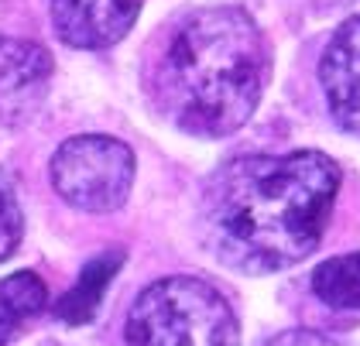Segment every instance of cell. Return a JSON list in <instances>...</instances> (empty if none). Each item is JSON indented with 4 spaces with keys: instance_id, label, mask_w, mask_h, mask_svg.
<instances>
[{
    "instance_id": "obj_2",
    "label": "cell",
    "mask_w": 360,
    "mask_h": 346,
    "mask_svg": "<svg viewBox=\"0 0 360 346\" xmlns=\"http://www.w3.org/2000/svg\"><path fill=\"white\" fill-rule=\"evenodd\" d=\"M271 76L261 27L240 7H199L182 18L158 65V100L175 127L226 137L254 117Z\"/></svg>"
},
{
    "instance_id": "obj_11",
    "label": "cell",
    "mask_w": 360,
    "mask_h": 346,
    "mask_svg": "<svg viewBox=\"0 0 360 346\" xmlns=\"http://www.w3.org/2000/svg\"><path fill=\"white\" fill-rule=\"evenodd\" d=\"M268 346H347L343 340H333L326 333H312V329H288L275 336Z\"/></svg>"
},
{
    "instance_id": "obj_1",
    "label": "cell",
    "mask_w": 360,
    "mask_h": 346,
    "mask_svg": "<svg viewBox=\"0 0 360 346\" xmlns=\"http://www.w3.org/2000/svg\"><path fill=\"white\" fill-rule=\"evenodd\" d=\"M340 179V165L323 151L226 161L199 199L202 243L244 274L299 264L326 233Z\"/></svg>"
},
{
    "instance_id": "obj_6",
    "label": "cell",
    "mask_w": 360,
    "mask_h": 346,
    "mask_svg": "<svg viewBox=\"0 0 360 346\" xmlns=\"http://www.w3.org/2000/svg\"><path fill=\"white\" fill-rule=\"evenodd\" d=\"M319 82L333 120L360 137V14L333 34L319 62Z\"/></svg>"
},
{
    "instance_id": "obj_5",
    "label": "cell",
    "mask_w": 360,
    "mask_h": 346,
    "mask_svg": "<svg viewBox=\"0 0 360 346\" xmlns=\"http://www.w3.org/2000/svg\"><path fill=\"white\" fill-rule=\"evenodd\" d=\"M144 0H52V25L69 49H110L138 21Z\"/></svg>"
},
{
    "instance_id": "obj_4",
    "label": "cell",
    "mask_w": 360,
    "mask_h": 346,
    "mask_svg": "<svg viewBox=\"0 0 360 346\" xmlns=\"http://www.w3.org/2000/svg\"><path fill=\"white\" fill-rule=\"evenodd\" d=\"M52 186L76 210L113 213L134 186V151L107 134L69 137L52 158Z\"/></svg>"
},
{
    "instance_id": "obj_10",
    "label": "cell",
    "mask_w": 360,
    "mask_h": 346,
    "mask_svg": "<svg viewBox=\"0 0 360 346\" xmlns=\"http://www.w3.org/2000/svg\"><path fill=\"white\" fill-rule=\"evenodd\" d=\"M21 237H25L21 206H18V199H14L7 188H0V261H7V257L18 250Z\"/></svg>"
},
{
    "instance_id": "obj_3",
    "label": "cell",
    "mask_w": 360,
    "mask_h": 346,
    "mask_svg": "<svg viewBox=\"0 0 360 346\" xmlns=\"http://www.w3.org/2000/svg\"><path fill=\"white\" fill-rule=\"evenodd\" d=\"M124 336L131 346H240V322L217 285L172 274L134 298Z\"/></svg>"
},
{
    "instance_id": "obj_9",
    "label": "cell",
    "mask_w": 360,
    "mask_h": 346,
    "mask_svg": "<svg viewBox=\"0 0 360 346\" xmlns=\"http://www.w3.org/2000/svg\"><path fill=\"white\" fill-rule=\"evenodd\" d=\"M45 302H49V288L34 271H18L4 278L0 281V329L14 333L21 322L45 312Z\"/></svg>"
},
{
    "instance_id": "obj_7",
    "label": "cell",
    "mask_w": 360,
    "mask_h": 346,
    "mask_svg": "<svg viewBox=\"0 0 360 346\" xmlns=\"http://www.w3.org/2000/svg\"><path fill=\"white\" fill-rule=\"evenodd\" d=\"M120 264H124V250H107V254L93 257V261L83 267L79 281L58 298V305H56L58 319L72 322V326L93 319V312L100 309V298L107 292V285L113 281V274L120 271Z\"/></svg>"
},
{
    "instance_id": "obj_8",
    "label": "cell",
    "mask_w": 360,
    "mask_h": 346,
    "mask_svg": "<svg viewBox=\"0 0 360 346\" xmlns=\"http://www.w3.org/2000/svg\"><path fill=\"white\" fill-rule=\"evenodd\" d=\"M312 292L330 309L360 312V254H340L316 267Z\"/></svg>"
},
{
    "instance_id": "obj_12",
    "label": "cell",
    "mask_w": 360,
    "mask_h": 346,
    "mask_svg": "<svg viewBox=\"0 0 360 346\" xmlns=\"http://www.w3.org/2000/svg\"><path fill=\"white\" fill-rule=\"evenodd\" d=\"M7 336H11V333H7V329H0V346H7Z\"/></svg>"
}]
</instances>
